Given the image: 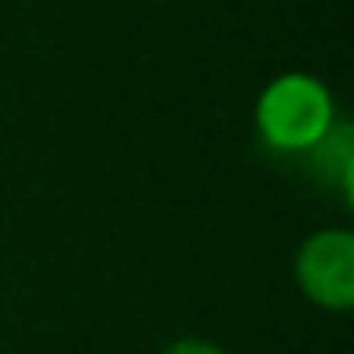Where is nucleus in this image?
<instances>
[{"label": "nucleus", "instance_id": "obj_1", "mask_svg": "<svg viewBox=\"0 0 354 354\" xmlns=\"http://www.w3.org/2000/svg\"><path fill=\"white\" fill-rule=\"evenodd\" d=\"M339 107L331 88L313 73H282L255 100L259 141L278 156H305L335 130Z\"/></svg>", "mask_w": 354, "mask_h": 354}, {"label": "nucleus", "instance_id": "obj_3", "mask_svg": "<svg viewBox=\"0 0 354 354\" xmlns=\"http://www.w3.org/2000/svg\"><path fill=\"white\" fill-rule=\"evenodd\" d=\"M301 160L316 171L324 187L339 191L343 198H351V187H354V141H351V126L346 122H335V130L313 149L305 153Z\"/></svg>", "mask_w": 354, "mask_h": 354}, {"label": "nucleus", "instance_id": "obj_2", "mask_svg": "<svg viewBox=\"0 0 354 354\" xmlns=\"http://www.w3.org/2000/svg\"><path fill=\"white\" fill-rule=\"evenodd\" d=\"M297 286L313 305L328 313H346L354 305V232L320 229L301 244L293 263Z\"/></svg>", "mask_w": 354, "mask_h": 354}, {"label": "nucleus", "instance_id": "obj_4", "mask_svg": "<svg viewBox=\"0 0 354 354\" xmlns=\"http://www.w3.org/2000/svg\"><path fill=\"white\" fill-rule=\"evenodd\" d=\"M160 354H225V346H217L214 339L187 335V339H176V343H168Z\"/></svg>", "mask_w": 354, "mask_h": 354}]
</instances>
